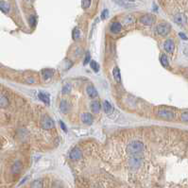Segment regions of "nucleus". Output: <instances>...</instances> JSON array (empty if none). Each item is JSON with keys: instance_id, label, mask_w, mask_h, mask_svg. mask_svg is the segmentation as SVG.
<instances>
[{"instance_id": "obj_6", "label": "nucleus", "mask_w": 188, "mask_h": 188, "mask_svg": "<svg viewBox=\"0 0 188 188\" xmlns=\"http://www.w3.org/2000/svg\"><path fill=\"white\" fill-rule=\"evenodd\" d=\"M129 167L133 170H136L142 165V158L139 157V155H136V156H132L129 160Z\"/></svg>"}, {"instance_id": "obj_25", "label": "nucleus", "mask_w": 188, "mask_h": 188, "mask_svg": "<svg viewBox=\"0 0 188 188\" xmlns=\"http://www.w3.org/2000/svg\"><path fill=\"white\" fill-rule=\"evenodd\" d=\"M90 66H91V68L96 72V73H97L99 71V64L97 63L96 61H91L90 62Z\"/></svg>"}, {"instance_id": "obj_3", "label": "nucleus", "mask_w": 188, "mask_h": 188, "mask_svg": "<svg viewBox=\"0 0 188 188\" xmlns=\"http://www.w3.org/2000/svg\"><path fill=\"white\" fill-rule=\"evenodd\" d=\"M171 30V26L168 23H160L156 28V32L161 36H166Z\"/></svg>"}, {"instance_id": "obj_36", "label": "nucleus", "mask_w": 188, "mask_h": 188, "mask_svg": "<svg viewBox=\"0 0 188 188\" xmlns=\"http://www.w3.org/2000/svg\"><path fill=\"white\" fill-rule=\"evenodd\" d=\"M27 82H29V83H34L35 82V80H34V79H28V81Z\"/></svg>"}, {"instance_id": "obj_19", "label": "nucleus", "mask_w": 188, "mask_h": 188, "mask_svg": "<svg viewBox=\"0 0 188 188\" xmlns=\"http://www.w3.org/2000/svg\"><path fill=\"white\" fill-rule=\"evenodd\" d=\"M100 109H101V104L99 103V101H93L91 103V110L93 111V112L95 113L99 112Z\"/></svg>"}, {"instance_id": "obj_14", "label": "nucleus", "mask_w": 188, "mask_h": 188, "mask_svg": "<svg viewBox=\"0 0 188 188\" xmlns=\"http://www.w3.org/2000/svg\"><path fill=\"white\" fill-rule=\"evenodd\" d=\"M38 97H39V99L44 102L45 104L46 105H49L50 104V96L48 94H45V93H39L38 95Z\"/></svg>"}, {"instance_id": "obj_5", "label": "nucleus", "mask_w": 188, "mask_h": 188, "mask_svg": "<svg viewBox=\"0 0 188 188\" xmlns=\"http://www.w3.org/2000/svg\"><path fill=\"white\" fill-rule=\"evenodd\" d=\"M140 23L145 26H152L156 21V18L153 14H145L140 17Z\"/></svg>"}, {"instance_id": "obj_23", "label": "nucleus", "mask_w": 188, "mask_h": 188, "mask_svg": "<svg viewBox=\"0 0 188 188\" xmlns=\"http://www.w3.org/2000/svg\"><path fill=\"white\" fill-rule=\"evenodd\" d=\"M43 187V181L41 179L35 180V181L32 182L30 188H42Z\"/></svg>"}, {"instance_id": "obj_15", "label": "nucleus", "mask_w": 188, "mask_h": 188, "mask_svg": "<svg viewBox=\"0 0 188 188\" xmlns=\"http://www.w3.org/2000/svg\"><path fill=\"white\" fill-rule=\"evenodd\" d=\"M86 93L90 97H93V99H95V97H96L97 96H99V93H97L96 89L92 85H90L86 88Z\"/></svg>"}, {"instance_id": "obj_24", "label": "nucleus", "mask_w": 188, "mask_h": 188, "mask_svg": "<svg viewBox=\"0 0 188 188\" xmlns=\"http://www.w3.org/2000/svg\"><path fill=\"white\" fill-rule=\"evenodd\" d=\"M9 105V99L5 96H0V107L6 108Z\"/></svg>"}, {"instance_id": "obj_22", "label": "nucleus", "mask_w": 188, "mask_h": 188, "mask_svg": "<svg viewBox=\"0 0 188 188\" xmlns=\"http://www.w3.org/2000/svg\"><path fill=\"white\" fill-rule=\"evenodd\" d=\"M103 109H104V111H105V112L106 113H111L112 112V105H111V103L109 102V101H104V103H103Z\"/></svg>"}, {"instance_id": "obj_4", "label": "nucleus", "mask_w": 188, "mask_h": 188, "mask_svg": "<svg viewBox=\"0 0 188 188\" xmlns=\"http://www.w3.org/2000/svg\"><path fill=\"white\" fill-rule=\"evenodd\" d=\"M41 127L45 129H51L55 127V122L52 118L49 116H43V118L41 119Z\"/></svg>"}, {"instance_id": "obj_17", "label": "nucleus", "mask_w": 188, "mask_h": 188, "mask_svg": "<svg viewBox=\"0 0 188 188\" xmlns=\"http://www.w3.org/2000/svg\"><path fill=\"white\" fill-rule=\"evenodd\" d=\"M60 109H61V112H63V113H66L69 109H70V106H69V103L65 100H62L61 101V104H60Z\"/></svg>"}, {"instance_id": "obj_21", "label": "nucleus", "mask_w": 188, "mask_h": 188, "mask_svg": "<svg viewBox=\"0 0 188 188\" xmlns=\"http://www.w3.org/2000/svg\"><path fill=\"white\" fill-rule=\"evenodd\" d=\"M160 62H161V64L163 65V67H168L169 62H168V59H167V56L166 54H162L161 55Z\"/></svg>"}, {"instance_id": "obj_13", "label": "nucleus", "mask_w": 188, "mask_h": 188, "mask_svg": "<svg viewBox=\"0 0 188 188\" xmlns=\"http://www.w3.org/2000/svg\"><path fill=\"white\" fill-rule=\"evenodd\" d=\"M134 22H135V18L130 14L125 16L124 19H123V24H124V26H126V27H130L132 25H133Z\"/></svg>"}, {"instance_id": "obj_2", "label": "nucleus", "mask_w": 188, "mask_h": 188, "mask_svg": "<svg viewBox=\"0 0 188 188\" xmlns=\"http://www.w3.org/2000/svg\"><path fill=\"white\" fill-rule=\"evenodd\" d=\"M157 116L163 119L166 120H172L175 118V113L170 111V110H166V109H160L156 112Z\"/></svg>"}, {"instance_id": "obj_20", "label": "nucleus", "mask_w": 188, "mask_h": 188, "mask_svg": "<svg viewBox=\"0 0 188 188\" xmlns=\"http://www.w3.org/2000/svg\"><path fill=\"white\" fill-rule=\"evenodd\" d=\"M174 21L179 24V25H183V24L185 23V17H184V15L182 14V13H178L175 15V17H174Z\"/></svg>"}, {"instance_id": "obj_32", "label": "nucleus", "mask_w": 188, "mask_h": 188, "mask_svg": "<svg viewBox=\"0 0 188 188\" xmlns=\"http://www.w3.org/2000/svg\"><path fill=\"white\" fill-rule=\"evenodd\" d=\"M90 62H91V56H90V53H89V52H86V56H85V60H84V62H83V64L86 65V64H88Z\"/></svg>"}, {"instance_id": "obj_29", "label": "nucleus", "mask_w": 188, "mask_h": 188, "mask_svg": "<svg viewBox=\"0 0 188 188\" xmlns=\"http://www.w3.org/2000/svg\"><path fill=\"white\" fill-rule=\"evenodd\" d=\"M81 6H82V9L87 10L88 8L91 6V0H82V2H81Z\"/></svg>"}, {"instance_id": "obj_11", "label": "nucleus", "mask_w": 188, "mask_h": 188, "mask_svg": "<svg viewBox=\"0 0 188 188\" xmlns=\"http://www.w3.org/2000/svg\"><path fill=\"white\" fill-rule=\"evenodd\" d=\"M22 167H23V165H22V163L20 161H16L12 166V174H18L21 172V170H22Z\"/></svg>"}, {"instance_id": "obj_26", "label": "nucleus", "mask_w": 188, "mask_h": 188, "mask_svg": "<svg viewBox=\"0 0 188 188\" xmlns=\"http://www.w3.org/2000/svg\"><path fill=\"white\" fill-rule=\"evenodd\" d=\"M29 26L31 28H35L36 27V24H37V19H36V16L35 15H31L29 19Z\"/></svg>"}, {"instance_id": "obj_35", "label": "nucleus", "mask_w": 188, "mask_h": 188, "mask_svg": "<svg viewBox=\"0 0 188 188\" xmlns=\"http://www.w3.org/2000/svg\"><path fill=\"white\" fill-rule=\"evenodd\" d=\"M179 35H180V37H181L183 40H187V39H188V38L185 36V34H184V33H182V32H181V33H180Z\"/></svg>"}, {"instance_id": "obj_38", "label": "nucleus", "mask_w": 188, "mask_h": 188, "mask_svg": "<svg viewBox=\"0 0 188 188\" xmlns=\"http://www.w3.org/2000/svg\"><path fill=\"white\" fill-rule=\"evenodd\" d=\"M127 1H129V2H134L135 0H127Z\"/></svg>"}, {"instance_id": "obj_1", "label": "nucleus", "mask_w": 188, "mask_h": 188, "mask_svg": "<svg viewBox=\"0 0 188 188\" xmlns=\"http://www.w3.org/2000/svg\"><path fill=\"white\" fill-rule=\"evenodd\" d=\"M144 149L145 145L141 141H133L127 146V152L132 156H136L141 154L144 151Z\"/></svg>"}, {"instance_id": "obj_39", "label": "nucleus", "mask_w": 188, "mask_h": 188, "mask_svg": "<svg viewBox=\"0 0 188 188\" xmlns=\"http://www.w3.org/2000/svg\"><path fill=\"white\" fill-rule=\"evenodd\" d=\"M28 1H29V2H33L34 0H28Z\"/></svg>"}, {"instance_id": "obj_37", "label": "nucleus", "mask_w": 188, "mask_h": 188, "mask_svg": "<svg viewBox=\"0 0 188 188\" xmlns=\"http://www.w3.org/2000/svg\"><path fill=\"white\" fill-rule=\"evenodd\" d=\"M28 179H29V177H26V178H25V179H24V180H23V181H22V182H21V183H19V185H21V184H23V183H26V181H27V180H28Z\"/></svg>"}, {"instance_id": "obj_27", "label": "nucleus", "mask_w": 188, "mask_h": 188, "mask_svg": "<svg viewBox=\"0 0 188 188\" xmlns=\"http://www.w3.org/2000/svg\"><path fill=\"white\" fill-rule=\"evenodd\" d=\"M71 92V85L70 84H65L63 87H62V93L63 95H67Z\"/></svg>"}, {"instance_id": "obj_28", "label": "nucleus", "mask_w": 188, "mask_h": 188, "mask_svg": "<svg viewBox=\"0 0 188 188\" xmlns=\"http://www.w3.org/2000/svg\"><path fill=\"white\" fill-rule=\"evenodd\" d=\"M80 37V31L78 28L74 29V30H73V39L74 40H79Z\"/></svg>"}, {"instance_id": "obj_33", "label": "nucleus", "mask_w": 188, "mask_h": 188, "mask_svg": "<svg viewBox=\"0 0 188 188\" xmlns=\"http://www.w3.org/2000/svg\"><path fill=\"white\" fill-rule=\"evenodd\" d=\"M108 15H109V11H108V10H104V11L101 12V16H100V17H101L102 20H105L106 18L108 17Z\"/></svg>"}, {"instance_id": "obj_12", "label": "nucleus", "mask_w": 188, "mask_h": 188, "mask_svg": "<svg viewBox=\"0 0 188 188\" xmlns=\"http://www.w3.org/2000/svg\"><path fill=\"white\" fill-rule=\"evenodd\" d=\"M54 75V70L53 69H49V68H46V69H44L42 70V76L44 78L45 80H48L50 79Z\"/></svg>"}, {"instance_id": "obj_8", "label": "nucleus", "mask_w": 188, "mask_h": 188, "mask_svg": "<svg viewBox=\"0 0 188 188\" xmlns=\"http://www.w3.org/2000/svg\"><path fill=\"white\" fill-rule=\"evenodd\" d=\"M163 48H165V50L168 53H172L175 49V44L173 42V40L171 39H168L166 40L165 44H163Z\"/></svg>"}, {"instance_id": "obj_30", "label": "nucleus", "mask_w": 188, "mask_h": 188, "mask_svg": "<svg viewBox=\"0 0 188 188\" xmlns=\"http://www.w3.org/2000/svg\"><path fill=\"white\" fill-rule=\"evenodd\" d=\"M114 1H116V3L117 5H119L121 7H124V8H129L130 7L128 3L125 2V0H114Z\"/></svg>"}, {"instance_id": "obj_10", "label": "nucleus", "mask_w": 188, "mask_h": 188, "mask_svg": "<svg viewBox=\"0 0 188 188\" xmlns=\"http://www.w3.org/2000/svg\"><path fill=\"white\" fill-rule=\"evenodd\" d=\"M81 121L86 125H91L93 123V116L91 113L84 112L81 114Z\"/></svg>"}, {"instance_id": "obj_31", "label": "nucleus", "mask_w": 188, "mask_h": 188, "mask_svg": "<svg viewBox=\"0 0 188 188\" xmlns=\"http://www.w3.org/2000/svg\"><path fill=\"white\" fill-rule=\"evenodd\" d=\"M181 118H182L183 121H184V122H188V111L183 112L182 113Z\"/></svg>"}, {"instance_id": "obj_34", "label": "nucleus", "mask_w": 188, "mask_h": 188, "mask_svg": "<svg viewBox=\"0 0 188 188\" xmlns=\"http://www.w3.org/2000/svg\"><path fill=\"white\" fill-rule=\"evenodd\" d=\"M60 125H61V128L63 129V132L66 133V132H67V129H66V127H65V124L63 123L62 121H60Z\"/></svg>"}, {"instance_id": "obj_9", "label": "nucleus", "mask_w": 188, "mask_h": 188, "mask_svg": "<svg viewBox=\"0 0 188 188\" xmlns=\"http://www.w3.org/2000/svg\"><path fill=\"white\" fill-rule=\"evenodd\" d=\"M122 29V25L119 22H112L110 26V30L113 34H118Z\"/></svg>"}, {"instance_id": "obj_18", "label": "nucleus", "mask_w": 188, "mask_h": 188, "mask_svg": "<svg viewBox=\"0 0 188 188\" xmlns=\"http://www.w3.org/2000/svg\"><path fill=\"white\" fill-rule=\"evenodd\" d=\"M112 77L114 79V80L116 82H120L121 81V74H120V70L118 67H114L112 70Z\"/></svg>"}, {"instance_id": "obj_16", "label": "nucleus", "mask_w": 188, "mask_h": 188, "mask_svg": "<svg viewBox=\"0 0 188 188\" xmlns=\"http://www.w3.org/2000/svg\"><path fill=\"white\" fill-rule=\"evenodd\" d=\"M11 7L9 3H7L6 1H0V11L4 13H9Z\"/></svg>"}, {"instance_id": "obj_7", "label": "nucleus", "mask_w": 188, "mask_h": 188, "mask_svg": "<svg viewBox=\"0 0 188 188\" xmlns=\"http://www.w3.org/2000/svg\"><path fill=\"white\" fill-rule=\"evenodd\" d=\"M69 157L72 161H78L82 157V152H81V150L79 148H75L71 150Z\"/></svg>"}]
</instances>
